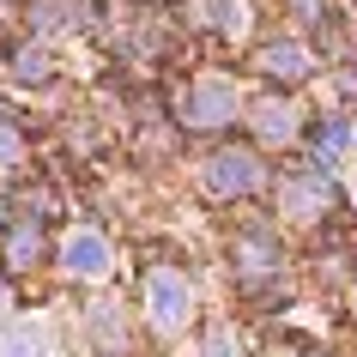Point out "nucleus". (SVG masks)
I'll return each instance as SVG.
<instances>
[{"mask_svg": "<svg viewBox=\"0 0 357 357\" xmlns=\"http://www.w3.org/2000/svg\"><path fill=\"white\" fill-rule=\"evenodd\" d=\"M151 315H158V327H176L188 315V284L176 273H151Z\"/></svg>", "mask_w": 357, "mask_h": 357, "instance_id": "nucleus-1", "label": "nucleus"}, {"mask_svg": "<svg viewBox=\"0 0 357 357\" xmlns=\"http://www.w3.org/2000/svg\"><path fill=\"white\" fill-rule=\"evenodd\" d=\"M43 351H49L43 327H6L0 333V357H43Z\"/></svg>", "mask_w": 357, "mask_h": 357, "instance_id": "nucleus-2", "label": "nucleus"}, {"mask_svg": "<svg viewBox=\"0 0 357 357\" xmlns=\"http://www.w3.org/2000/svg\"><path fill=\"white\" fill-rule=\"evenodd\" d=\"M67 266H73V273H103V266H109V248L97 243V236H73V243H67Z\"/></svg>", "mask_w": 357, "mask_h": 357, "instance_id": "nucleus-3", "label": "nucleus"}, {"mask_svg": "<svg viewBox=\"0 0 357 357\" xmlns=\"http://www.w3.org/2000/svg\"><path fill=\"white\" fill-rule=\"evenodd\" d=\"M218 176H212V188H248V158H218Z\"/></svg>", "mask_w": 357, "mask_h": 357, "instance_id": "nucleus-4", "label": "nucleus"}]
</instances>
